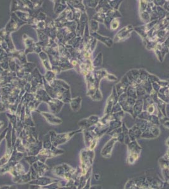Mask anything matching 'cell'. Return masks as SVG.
Here are the masks:
<instances>
[{"instance_id": "6da1fadb", "label": "cell", "mask_w": 169, "mask_h": 189, "mask_svg": "<svg viewBox=\"0 0 169 189\" xmlns=\"http://www.w3.org/2000/svg\"><path fill=\"white\" fill-rule=\"evenodd\" d=\"M52 171L56 177L67 182L73 179L76 170L66 163H62L54 167Z\"/></svg>"}, {"instance_id": "7a4b0ae2", "label": "cell", "mask_w": 169, "mask_h": 189, "mask_svg": "<svg viewBox=\"0 0 169 189\" xmlns=\"http://www.w3.org/2000/svg\"><path fill=\"white\" fill-rule=\"evenodd\" d=\"M81 131H82V130L73 131V132H71V133H63L60 134H56V133H54L53 131H52L53 134H51V133L50 132L49 135L52 146L57 148V146H60V145L65 144L66 142L68 141L71 138L74 136V135L78 133L81 132Z\"/></svg>"}, {"instance_id": "3957f363", "label": "cell", "mask_w": 169, "mask_h": 189, "mask_svg": "<svg viewBox=\"0 0 169 189\" xmlns=\"http://www.w3.org/2000/svg\"><path fill=\"white\" fill-rule=\"evenodd\" d=\"M64 151L61 149H59L58 148H56L53 146L50 148V149L47 150V149H42L40 151L39 154L37 155L39 161L43 162V163H46V161L47 160L49 159V158H52L56 157L59 155H61L64 153Z\"/></svg>"}, {"instance_id": "277c9868", "label": "cell", "mask_w": 169, "mask_h": 189, "mask_svg": "<svg viewBox=\"0 0 169 189\" xmlns=\"http://www.w3.org/2000/svg\"><path fill=\"white\" fill-rule=\"evenodd\" d=\"M49 170V167L45 163L37 161L30 166V172L33 178H37L39 177L44 176L46 172Z\"/></svg>"}, {"instance_id": "5b68a950", "label": "cell", "mask_w": 169, "mask_h": 189, "mask_svg": "<svg viewBox=\"0 0 169 189\" xmlns=\"http://www.w3.org/2000/svg\"><path fill=\"white\" fill-rule=\"evenodd\" d=\"M134 30V27L132 25H128L126 27H124L123 28L121 29L120 30L118 31L115 35L114 39V42H119L124 41L126 40L130 37L131 32Z\"/></svg>"}, {"instance_id": "8992f818", "label": "cell", "mask_w": 169, "mask_h": 189, "mask_svg": "<svg viewBox=\"0 0 169 189\" xmlns=\"http://www.w3.org/2000/svg\"><path fill=\"white\" fill-rule=\"evenodd\" d=\"M59 180L56 179L54 178H50V177H39L37 178H36L35 180H32L30 182V185H39L41 187H45L47 185H49L50 184H52L55 182H59Z\"/></svg>"}, {"instance_id": "52a82bcc", "label": "cell", "mask_w": 169, "mask_h": 189, "mask_svg": "<svg viewBox=\"0 0 169 189\" xmlns=\"http://www.w3.org/2000/svg\"><path fill=\"white\" fill-rule=\"evenodd\" d=\"M127 96L126 93H124L119 97V100H118V103H119L122 110L124 112H127L131 114L132 116L134 117L133 115V107L131 106L127 102Z\"/></svg>"}, {"instance_id": "ba28073f", "label": "cell", "mask_w": 169, "mask_h": 189, "mask_svg": "<svg viewBox=\"0 0 169 189\" xmlns=\"http://www.w3.org/2000/svg\"><path fill=\"white\" fill-rule=\"evenodd\" d=\"M32 180L31 177V172L29 170L28 172L22 175H17V176L13 177L12 181L15 184H29Z\"/></svg>"}, {"instance_id": "9c48e42d", "label": "cell", "mask_w": 169, "mask_h": 189, "mask_svg": "<svg viewBox=\"0 0 169 189\" xmlns=\"http://www.w3.org/2000/svg\"><path fill=\"white\" fill-rule=\"evenodd\" d=\"M27 168L29 169L30 167H27L22 163L21 162H18L17 163H16L14 167L12 168V169L10 170L9 172V173L12 175V177H15L17 176V175H22V174H24L27 172H28L29 171L26 170Z\"/></svg>"}, {"instance_id": "30bf717a", "label": "cell", "mask_w": 169, "mask_h": 189, "mask_svg": "<svg viewBox=\"0 0 169 189\" xmlns=\"http://www.w3.org/2000/svg\"><path fill=\"white\" fill-rule=\"evenodd\" d=\"M90 35L93 37L94 39H95L97 40H99V41H100L101 42L104 44L105 45L107 46L108 47H109V48H110V47L112 46L114 44V40L112 39H110V37H108L100 35L99 33H98L97 32L91 33Z\"/></svg>"}, {"instance_id": "8fae6325", "label": "cell", "mask_w": 169, "mask_h": 189, "mask_svg": "<svg viewBox=\"0 0 169 189\" xmlns=\"http://www.w3.org/2000/svg\"><path fill=\"white\" fill-rule=\"evenodd\" d=\"M143 111V99H138L133 106L134 118L137 117Z\"/></svg>"}, {"instance_id": "7c38bea8", "label": "cell", "mask_w": 169, "mask_h": 189, "mask_svg": "<svg viewBox=\"0 0 169 189\" xmlns=\"http://www.w3.org/2000/svg\"><path fill=\"white\" fill-rule=\"evenodd\" d=\"M110 7L109 6L108 1H106V0H102V1H99V4H98L97 6L95 8V10L97 13H106L110 10Z\"/></svg>"}, {"instance_id": "4fadbf2b", "label": "cell", "mask_w": 169, "mask_h": 189, "mask_svg": "<svg viewBox=\"0 0 169 189\" xmlns=\"http://www.w3.org/2000/svg\"><path fill=\"white\" fill-rule=\"evenodd\" d=\"M13 151V148H7V151H6L5 154L3 155L1 158H0V168L3 167V165H5V164L7 163L9 161V160H10V158L12 156Z\"/></svg>"}, {"instance_id": "5bb4252c", "label": "cell", "mask_w": 169, "mask_h": 189, "mask_svg": "<svg viewBox=\"0 0 169 189\" xmlns=\"http://www.w3.org/2000/svg\"><path fill=\"white\" fill-rule=\"evenodd\" d=\"M43 116L45 117L47 122L52 125H58L62 122V120L59 118L55 117L52 114H48L47 113H42Z\"/></svg>"}, {"instance_id": "9a60e30c", "label": "cell", "mask_w": 169, "mask_h": 189, "mask_svg": "<svg viewBox=\"0 0 169 189\" xmlns=\"http://www.w3.org/2000/svg\"><path fill=\"white\" fill-rule=\"evenodd\" d=\"M17 163H15L14 161H12L11 160H9L7 163L3 165V167L0 168V175H5L6 173H8L12 169V168L15 166V164Z\"/></svg>"}, {"instance_id": "2e32d148", "label": "cell", "mask_w": 169, "mask_h": 189, "mask_svg": "<svg viewBox=\"0 0 169 189\" xmlns=\"http://www.w3.org/2000/svg\"><path fill=\"white\" fill-rule=\"evenodd\" d=\"M114 105V98H113L112 94H111L110 95L109 97V98L107 99V100L106 102V107H105V110H104L105 114H110Z\"/></svg>"}, {"instance_id": "e0dca14e", "label": "cell", "mask_w": 169, "mask_h": 189, "mask_svg": "<svg viewBox=\"0 0 169 189\" xmlns=\"http://www.w3.org/2000/svg\"><path fill=\"white\" fill-rule=\"evenodd\" d=\"M107 74L108 73L107 72V71L105 69H100L95 71L94 76L95 78L97 83L100 84V81L103 78H106Z\"/></svg>"}, {"instance_id": "ac0fdd59", "label": "cell", "mask_w": 169, "mask_h": 189, "mask_svg": "<svg viewBox=\"0 0 169 189\" xmlns=\"http://www.w3.org/2000/svg\"><path fill=\"white\" fill-rule=\"evenodd\" d=\"M134 30H135V31L140 35V37L143 40H144L148 37L147 31L146 29H145L144 25L140 27H134Z\"/></svg>"}, {"instance_id": "d6986e66", "label": "cell", "mask_w": 169, "mask_h": 189, "mask_svg": "<svg viewBox=\"0 0 169 189\" xmlns=\"http://www.w3.org/2000/svg\"><path fill=\"white\" fill-rule=\"evenodd\" d=\"M106 16H109V17L112 18L113 19L114 18H122V15L121 13L119 12V10H113V9H110L106 13Z\"/></svg>"}, {"instance_id": "ffe728a7", "label": "cell", "mask_w": 169, "mask_h": 189, "mask_svg": "<svg viewBox=\"0 0 169 189\" xmlns=\"http://www.w3.org/2000/svg\"><path fill=\"white\" fill-rule=\"evenodd\" d=\"M126 93L127 94V97L132 98V99H134L135 100L138 99L136 88H135L133 86L130 85L129 87L127 88Z\"/></svg>"}, {"instance_id": "44dd1931", "label": "cell", "mask_w": 169, "mask_h": 189, "mask_svg": "<svg viewBox=\"0 0 169 189\" xmlns=\"http://www.w3.org/2000/svg\"><path fill=\"white\" fill-rule=\"evenodd\" d=\"M115 88H116V92L118 94V96H120L121 94H122L126 92V90L127 87H126L122 83L119 82L118 83H117L116 85L114 86Z\"/></svg>"}, {"instance_id": "7402d4cb", "label": "cell", "mask_w": 169, "mask_h": 189, "mask_svg": "<svg viewBox=\"0 0 169 189\" xmlns=\"http://www.w3.org/2000/svg\"><path fill=\"white\" fill-rule=\"evenodd\" d=\"M140 85L143 87V88L144 89L147 94H149V95L153 91V88H152L151 83H150V82H148V80L144 81V82H142Z\"/></svg>"}, {"instance_id": "603a6c76", "label": "cell", "mask_w": 169, "mask_h": 189, "mask_svg": "<svg viewBox=\"0 0 169 189\" xmlns=\"http://www.w3.org/2000/svg\"><path fill=\"white\" fill-rule=\"evenodd\" d=\"M103 62V54L102 52L98 54L97 57L95 58L92 63V65L93 67H99L102 65Z\"/></svg>"}, {"instance_id": "cb8c5ba5", "label": "cell", "mask_w": 169, "mask_h": 189, "mask_svg": "<svg viewBox=\"0 0 169 189\" xmlns=\"http://www.w3.org/2000/svg\"><path fill=\"white\" fill-rule=\"evenodd\" d=\"M135 88H136L138 99H143L144 97L147 94L143 87L141 85H138Z\"/></svg>"}, {"instance_id": "d4e9b609", "label": "cell", "mask_w": 169, "mask_h": 189, "mask_svg": "<svg viewBox=\"0 0 169 189\" xmlns=\"http://www.w3.org/2000/svg\"><path fill=\"white\" fill-rule=\"evenodd\" d=\"M122 2V0H110V1H108L110 8L116 10H119V6Z\"/></svg>"}, {"instance_id": "484cf974", "label": "cell", "mask_w": 169, "mask_h": 189, "mask_svg": "<svg viewBox=\"0 0 169 189\" xmlns=\"http://www.w3.org/2000/svg\"><path fill=\"white\" fill-rule=\"evenodd\" d=\"M106 17V14L104 13H96L93 16L92 20H95L97 22L104 23V20Z\"/></svg>"}, {"instance_id": "4316f807", "label": "cell", "mask_w": 169, "mask_h": 189, "mask_svg": "<svg viewBox=\"0 0 169 189\" xmlns=\"http://www.w3.org/2000/svg\"><path fill=\"white\" fill-rule=\"evenodd\" d=\"M140 15L142 22H144L145 24L150 22V15L147 11L140 13Z\"/></svg>"}, {"instance_id": "83f0119b", "label": "cell", "mask_w": 169, "mask_h": 189, "mask_svg": "<svg viewBox=\"0 0 169 189\" xmlns=\"http://www.w3.org/2000/svg\"><path fill=\"white\" fill-rule=\"evenodd\" d=\"M157 12L158 15V20L165 18V15L167 14V12L165 11L163 7H161V6H157Z\"/></svg>"}, {"instance_id": "f1b7e54d", "label": "cell", "mask_w": 169, "mask_h": 189, "mask_svg": "<svg viewBox=\"0 0 169 189\" xmlns=\"http://www.w3.org/2000/svg\"><path fill=\"white\" fill-rule=\"evenodd\" d=\"M140 71V78L139 79L142 82H144V81H147L148 80V75H149V73H148L146 69H139Z\"/></svg>"}, {"instance_id": "f546056e", "label": "cell", "mask_w": 169, "mask_h": 189, "mask_svg": "<svg viewBox=\"0 0 169 189\" xmlns=\"http://www.w3.org/2000/svg\"><path fill=\"white\" fill-rule=\"evenodd\" d=\"M90 27L92 32H97L99 28V23L94 20H91L90 21Z\"/></svg>"}, {"instance_id": "4dcf8cb0", "label": "cell", "mask_w": 169, "mask_h": 189, "mask_svg": "<svg viewBox=\"0 0 169 189\" xmlns=\"http://www.w3.org/2000/svg\"><path fill=\"white\" fill-rule=\"evenodd\" d=\"M102 94L101 93V91L100 90V88H97L94 94L91 97V98L95 101H99L102 99Z\"/></svg>"}, {"instance_id": "1f68e13d", "label": "cell", "mask_w": 169, "mask_h": 189, "mask_svg": "<svg viewBox=\"0 0 169 189\" xmlns=\"http://www.w3.org/2000/svg\"><path fill=\"white\" fill-rule=\"evenodd\" d=\"M120 25L119 20L118 18H114L111 22L110 25V30H116L119 28Z\"/></svg>"}, {"instance_id": "d6a6232c", "label": "cell", "mask_w": 169, "mask_h": 189, "mask_svg": "<svg viewBox=\"0 0 169 189\" xmlns=\"http://www.w3.org/2000/svg\"><path fill=\"white\" fill-rule=\"evenodd\" d=\"M81 101H82V99H81L80 97H78L76 99L73 100L72 103H74V105L72 106L73 109L75 111L78 110L80 108V103H81Z\"/></svg>"}, {"instance_id": "836d02e7", "label": "cell", "mask_w": 169, "mask_h": 189, "mask_svg": "<svg viewBox=\"0 0 169 189\" xmlns=\"http://www.w3.org/2000/svg\"><path fill=\"white\" fill-rule=\"evenodd\" d=\"M112 115L113 120L121 121V119H122V118L124 116V112L123 110H121V111H120V112H118L117 113L112 114Z\"/></svg>"}, {"instance_id": "e575fe53", "label": "cell", "mask_w": 169, "mask_h": 189, "mask_svg": "<svg viewBox=\"0 0 169 189\" xmlns=\"http://www.w3.org/2000/svg\"><path fill=\"white\" fill-rule=\"evenodd\" d=\"M148 3V1H140V13L146 11Z\"/></svg>"}, {"instance_id": "d590c367", "label": "cell", "mask_w": 169, "mask_h": 189, "mask_svg": "<svg viewBox=\"0 0 169 189\" xmlns=\"http://www.w3.org/2000/svg\"><path fill=\"white\" fill-rule=\"evenodd\" d=\"M160 79L159 78L157 77V76H155L154 75H151V74H149L148 78V82H150V83H153L155 82L158 83V81H159Z\"/></svg>"}, {"instance_id": "8d00e7d4", "label": "cell", "mask_w": 169, "mask_h": 189, "mask_svg": "<svg viewBox=\"0 0 169 189\" xmlns=\"http://www.w3.org/2000/svg\"><path fill=\"white\" fill-rule=\"evenodd\" d=\"M121 110H123L122 108H121V105H120L119 103H117L116 105H114L110 114L117 113L118 112H120V111H121Z\"/></svg>"}, {"instance_id": "74e56055", "label": "cell", "mask_w": 169, "mask_h": 189, "mask_svg": "<svg viewBox=\"0 0 169 189\" xmlns=\"http://www.w3.org/2000/svg\"><path fill=\"white\" fill-rule=\"evenodd\" d=\"M112 20H113V18L109 17V16H106V18H105L104 22V24L105 25V26H106V27L107 29L110 30V25L111 22H112Z\"/></svg>"}, {"instance_id": "f35d334b", "label": "cell", "mask_w": 169, "mask_h": 189, "mask_svg": "<svg viewBox=\"0 0 169 189\" xmlns=\"http://www.w3.org/2000/svg\"><path fill=\"white\" fill-rule=\"evenodd\" d=\"M120 82L122 83L123 84V85H124L125 86H126L127 88L130 86V82H129V80H128V78H127V76H126V75H125L122 78V79L121 80Z\"/></svg>"}, {"instance_id": "ab89813d", "label": "cell", "mask_w": 169, "mask_h": 189, "mask_svg": "<svg viewBox=\"0 0 169 189\" xmlns=\"http://www.w3.org/2000/svg\"><path fill=\"white\" fill-rule=\"evenodd\" d=\"M87 5L90 8H96L98 4H99V1H87Z\"/></svg>"}, {"instance_id": "60d3db41", "label": "cell", "mask_w": 169, "mask_h": 189, "mask_svg": "<svg viewBox=\"0 0 169 189\" xmlns=\"http://www.w3.org/2000/svg\"><path fill=\"white\" fill-rule=\"evenodd\" d=\"M153 50H154V52L155 53V54H156V56L157 57L158 59L159 60V61H160L161 63L163 62L164 60V58L163 57V56H162L160 51H159V50H157V49H155Z\"/></svg>"}, {"instance_id": "b9f144b4", "label": "cell", "mask_w": 169, "mask_h": 189, "mask_svg": "<svg viewBox=\"0 0 169 189\" xmlns=\"http://www.w3.org/2000/svg\"><path fill=\"white\" fill-rule=\"evenodd\" d=\"M106 78L107 80L110 81V82H116V81L117 80V78L116 76L114 75H112V74H110V73L107 74V75Z\"/></svg>"}, {"instance_id": "7bdbcfd3", "label": "cell", "mask_w": 169, "mask_h": 189, "mask_svg": "<svg viewBox=\"0 0 169 189\" xmlns=\"http://www.w3.org/2000/svg\"><path fill=\"white\" fill-rule=\"evenodd\" d=\"M151 85H152V88H153V90L155 92H156L157 93L159 92V91L161 88V86L159 85V84L157 82H155L151 83Z\"/></svg>"}, {"instance_id": "ee69618b", "label": "cell", "mask_w": 169, "mask_h": 189, "mask_svg": "<svg viewBox=\"0 0 169 189\" xmlns=\"http://www.w3.org/2000/svg\"><path fill=\"white\" fill-rule=\"evenodd\" d=\"M158 83L159 84V85L161 86V88H164V87H168L169 86V83L166 80H160L158 81Z\"/></svg>"}, {"instance_id": "f6af8a7d", "label": "cell", "mask_w": 169, "mask_h": 189, "mask_svg": "<svg viewBox=\"0 0 169 189\" xmlns=\"http://www.w3.org/2000/svg\"><path fill=\"white\" fill-rule=\"evenodd\" d=\"M154 3V4L156 5L157 6H161V7H163L165 1H163V0H155V1H153Z\"/></svg>"}, {"instance_id": "bcb514c9", "label": "cell", "mask_w": 169, "mask_h": 189, "mask_svg": "<svg viewBox=\"0 0 169 189\" xmlns=\"http://www.w3.org/2000/svg\"><path fill=\"white\" fill-rule=\"evenodd\" d=\"M0 189H17V187L15 185H3V186L0 187Z\"/></svg>"}, {"instance_id": "7dc6e473", "label": "cell", "mask_w": 169, "mask_h": 189, "mask_svg": "<svg viewBox=\"0 0 169 189\" xmlns=\"http://www.w3.org/2000/svg\"><path fill=\"white\" fill-rule=\"evenodd\" d=\"M29 189H44L43 187L37 185H30Z\"/></svg>"}, {"instance_id": "c3c4849f", "label": "cell", "mask_w": 169, "mask_h": 189, "mask_svg": "<svg viewBox=\"0 0 169 189\" xmlns=\"http://www.w3.org/2000/svg\"><path fill=\"white\" fill-rule=\"evenodd\" d=\"M163 8L167 12H169V1H165Z\"/></svg>"}, {"instance_id": "681fc988", "label": "cell", "mask_w": 169, "mask_h": 189, "mask_svg": "<svg viewBox=\"0 0 169 189\" xmlns=\"http://www.w3.org/2000/svg\"><path fill=\"white\" fill-rule=\"evenodd\" d=\"M164 44V45L165 46H166L167 47H168V48L169 49V37H168L167 38H166V39H165Z\"/></svg>"}, {"instance_id": "f907efd6", "label": "cell", "mask_w": 169, "mask_h": 189, "mask_svg": "<svg viewBox=\"0 0 169 189\" xmlns=\"http://www.w3.org/2000/svg\"><path fill=\"white\" fill-rule=\"evenodd\" d=\"M57 189H72V187H59Z\"/></svg>"}, {"instance_id": "816d5d0a", "label": "cell", "mask_w": 169, "mask_h": 189, "mask_svg": "<svg viewBox=\"0 0 169 189\" xmlns=\"http://www.w3.org/2000/svg\"><path fill=\"white\" fill-rule=\"evenodd\" d=\"M164 126H165V127H167L169 128V120L166 121V122H165L164 123Z\"/></svg>"}, {"instance_id": "f5cc1de1", "label": "cell", "mask_w": 169, "mask_h": 189, "mask_svg": "<svg viewBox=\"0 0 169 189\" xmlns=\"http://www.w3.org/2000/svg\"><path fill=\"white\" fill-rule=\"evenodd\" d=\"M165 18L169 22V12H167V14H166V15H165Z\"/></svg>"}, {"instance_id": "db71d44e", "label": "cell", "mask_w": 169, "mask_h": 189, "mask_svg": "<svg viewBox=\"0 0 169 189\" xmlns=\"http://www.w3.org/2000/svg\"><path fill=\"white\" fill-rule=\"evenodd\" d=\"M3 126V122L0 121V128H1Z\"/></svg>"}, {"instance_id": "11a10c76", "label": "cell", "mask_w": 169, "mask_h": 189, "mask_svg": "<svg viewBox=\"0 0 169 189\" xmlns=\"http://www.w3.org/2000/svg\"><path fill=\"white\" fill-rule=\"evenodd\" d=\"M167 82H168V83H169V80H167Z\"/></svg>"}]
</instances>
